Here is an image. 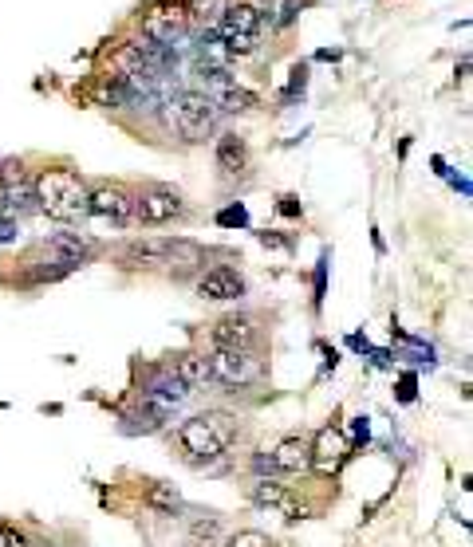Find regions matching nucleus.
<instances>
[{
    "instance_id": "obj_1",
    "label": "nucleus",
    "mask_w": 473,
    "mask_h": 547,
    "mask_svg": "<svg viewBox=\"0 0 473 547\" xmlns=\"http://www.w3.org/2000/svg\"><path fill=\"white\" fill-rule=\"evenodd\" d=\"M32 197H36V209L48 213L52 221L75 225V221L87 217V197H91V189L79 178V170L52 166V170H44V174L32 182Z\"/></svg>"
},
{
    "instance_id": "obj_2",
    "label": "nucleus",
    "mask_w": 473,
    "mask_h": 547,
    "mask_svg": "<svg viewBox=\"0 0 473 547\" xmlns=\"http://www.w3.org/2000/svg\"><path fill=\"white\" fill-rule=\"evenodd\" d=\"M233 441H237V418L221 414V410L194 414L190 422H182V429H178V445H182L186 461H194V465L217 461Z\"/></svg>"
},
{
    "instance_id": "obj_3",
    "label": "nucleus",
    "mask_w": 473,
    "mask_h": 547,
    "mask_svg": "<svg viewBox=\"0 0 473 547\" xmlns=\"http://www.w3.org/2000/svg\"><path fill=\"white\" fill-rule=\"evenodd\" d=\"M166 122L182 142H205L213 134L217 107L205 99L202 91H174L166 103Z\"/></svg>"
},
{
    "instance_id": "obj_4",
    "label": "nucleus",
    "mask_w": 473,
    "mask_h": 547,
    "mask_svg": "<svg viewBox=\"0 0 473 547\" xmlns=\"http://www.w3.org/2000/svg\"><path fill=\"white\" fill-rule=\"evenodd\" d=\"M261 28H265V16H261L257 4H229L225 16H221V24H217L229 60L233 56H253L257 44H261Z\"/></svg>"
},
{
    "instance_id": "obj_5",
    "label": "nucleus",
    "mask_w": 473,
    "mask_h": 547,
    "mask_svg": "<svg viewBox=\"0 0 473 547\" xmlns=\"http://www.w3.org/2000/svg\"><path fill=\"white\" fill-rule=\"evenodd\" d=\"M186 32H190V12L174 0L150 4L142 12V40H150L154 48H174L178 40H186Z\"/></svg>"
},
{
    "instance_id": "obj_6",
    "label": "nucleus",
    "mask_w": 473,
    "mask_h": 547,
    "mask_svg": "<svg viewBox=\"0 0 473 547\" xmlns=\"http://www.w3.org/2000/svg\"><path fill=\"white\" fill-rule=\"evenodd\" d=\"M205 363H209V378H217L225 386H253V382L265 378V363L253 351H225V347H217Z\"/></svg>"
},
{
    "instance_id": "obj_7",
    "label": "nucleus",
    "mask_w": 473,
    "mask_h": 547,
    "mask_svg": "<svg viewBox=\"0 0 473 547\" xmlns=\"http://www.w3.org/2000/svg\"><path fill=\"white\" fill-rule=\"evenodd\" d=\"M182 213H186V201L170 185H150L135 193V221L142 225H166V221H178Z\"/></svg>"
},
{
    "instance_id": "obj_8",
    "label": "nucleus",
    "mask_w": 473,
    "mask_h": 547,
    "mask_svg": "<svg viewBox=\"0 0 473 547\" xmlns=\"http://www.w3.org/2000/svg\"><path fill=\"white\" fill-rule=\"evenodd\" d=\"M351 445H347V433L339 426H324L312 441H308V469H316L320 477H336L347 461Z\"/></svg>"
},
{
    "instance_id": "obj_9",
    "label": "nucleus",
    "mask_w": 473,
    "mask_h": 547,
    "mask_svg": "<svg viewBox=\"0 0 473 547\" xmlns=\"http://www.w3.org/2000/svg\"><path fill=\"white\" fill-rule=\"evenodd\" d=\"M87 213L103 217V221H115V225H127V221H135V193L111 182L95 185L91 197H87Z\"/></svg>"
},
{
    "instance_id": "obj_10",
    "label": "nucleus",
    "mask_w": 473,
    "mask_h": 547,
    "mask_svg": "<svg viewBox=\"0 0 473 547\" xmlns=\"http://www.w3.org/2000/svg\"><path fill=\"white\" fill-rule=\"evenodd\" d=\"M198 296L209 304H229V300H241L245 296V276L229 264H213L205 268L202 280H198Z\"/></svg>"
},
{
    "instance_id": "obj_11",
    "label": "nucleus",
    "mask_w": 473,
    "mask_h": 547,
    "mask_svg": "<svg viewBox=\"0 0 473 547\" xmlns=\"http://www.w3.org/2000/svg\"><path fill=\"white\" fill-rule=\"evenodd\" d=\"M190 398V390L182 386V378L174 374V370H162V374H154V382L142 390V402L150 406V414H158V418H166V414H174L182 402Z\"/></svg>"
},
{
    "instance_id": "obj_12",
    "label": "nucleus",
    "mask_w": 473,
    "mask_h": 547,
    "mask_svg": "<svg viewBox=\"0 0 473 547\" xmlns=\"http://www.w3.org/2000/svg\"><path fill=\"white\" fill-rule=\"evenodd\" d=\"M249 496H253V504H261V508H272V512H280L284 520H304V504H300V496L292 492V488L276 485L269 477H261L257 485L249 488Z\"/></svg>"
},
{
    "instance_id": "obj_13",
    "label": "nucleus",
    "mask_w": 473,
    "mask_h": 547,
    "mask_svg": "<svg viewBox=\"0 0 473 547\" xmlns=\"http://www.w3.org/2000/svg\"><path fill=\"white\" fill-rule=\"evenodd\" d=\"M213 347H225V351H253L257 343V323L249 315H221L213 323Z\"/></svg>"
},
{
    "instance_id": "obj_14",
    "label": "nucleus",
    "mask_w": 473,
    "mask_h": 547,
    "mask_svg": "<svg viewBox=\"0 0 473 547\" xmlns=\"http://www.w3.org/2000/svg\"><path fill=\"white\" fill-rule=\"evenodd\" d=\"M40 248H44L48 256H56V264L68 268V272L95 256V244L87 241V237H79V233H56V237H48Z\"/></svg>"
},
{
    "instance_id": "obj_15",
    "label": "nucleus",
    "mask_w": 473,
    "mask_h": 547,
    "mask_svg": "<svg viewBox=\"0 0 473 547\" xmlns=\"http://www.w3.org/2000/svg\"><path fill=\"white\" fill-rule=\"evenodd\" d=\"M269 469H276V473H304L308 469V441L304 437H284L272 449Z\"/></svg>"
},
{
    "instance_id": "obj_16",
    "label": "nucleus",
    "mask_w": 473,
    "mask_h": 547,
    "mask_svg": "<svg viewBox=\"0 0 473 547\" xmlns=\"http://www.w3.org/2000/svg\"><path fill=\"white\" fill-rule=\"evenodd\" d=\"M217 166L225 178H241L249 170V146L237 134H221L217 138Z\"/></svg>"
},
{
    "instance_id": "obj_17",
    "label": "nucleus",
    "mask_w": 473,
    "mask_h": 547,
    "mask_svg": "<svg viewBox=\"0 0 473 547\" xmlns=\"http://www.w3.org/2000/svg\"><path fill=\"white\" fill-rule=\"evenodd\" d=\"M123 264L127 268H158V264H166V241H158V237L131 241L123 248Z\"/></svg>"
},
{
    "instance_id": "obj_18",
    "label": "nucleus",
    "mask_w": 473,
    "mask_h": 547,
    "mask_svg": "<svg viewBox=\"0 0 473 547\" xmlns=\"http://www.w3.org/2000/svg\"><path fill=\"white\" fill-rule=\"evenodd\" d=\"M166 264L178 276H190L205 264V252L194 241H166Z\"/></svg>"
},
{
    "instance_id": "obj_19",
    "label": "nucleus",
    "mask_w": 473,
    "mask_h": 547,
    "mask_svg": "<svg viewBox=\"0 0 473 547\" xmlns=\"http://www.w3.org/2000/svg\"><path fill=\"white\" fill-rule=\"evenodd\" d=\"M170 370L182 378V386H186V390L202 386L205 378H209V363H205V355H198V351H186V355H178Z\"/></svg>"
},
{
    "instance_id": "obj_20",
    "label": "nucleus",
    "mask_w": 473,
    "mask_h": 547,
    "mask_svg": "<svg viewBox=\"0 0 473 547\" xmlns=\"http://www.w3.org/2000/svg\"><path fill=\"white\" fill-rule=\"evenodd\" d=\"M146 504H150V508H158V512H178V508H182V496L174 492V485L150 481V488H146Z\"/></svg>"
},
{
    "instance_id": "obj_21",
    "label": "nucleus",
    "mask_w": 473,
    "mask_h": 547,
    "mask_svg": "<svg viewBox=\"0 0 473 547\" xmlns=\"http://www.w3.org/2000/svg\"><path fill=\"white\" fill-rule=\"evenodd\" d=\"M233 0H190V16H198L205 24H221V16H225V8H229Z\"/></svg>"
},
{
    "instance_id": "obj_22",
    "label": "nucleus",
    "mask_w": 473,
    "mask_h": 547,
    "mask_svg": "<svg viewBox=\"0 0 473 547\" xmlns=\"http://www.w3.org/2000/svg\"><path fill=\"white\" fill-rule=\"evenodd\" d=\"M225 547H276L265 532H237Z\"/></svg>"
},
{
    "instance_id": "obj_23",
    "label": "nucleus",
    "mask_w": 473,
    "mask_h": 547,
    "mask_svg": "<svg viewBox=\"0 0 473 547\" xmlns=\"http://www.w3.org/2000/svg\"><path fill=\"white\" fill-rule=\"evenodd\" d=\"M217 225H225V229H233V225L245 229V225H249V209H245V205H233V209H225V213L217 217Z\"/></svg>"
},
{
    "instance_id": "obj_24",
    "label": "nucleus",
    "mask_w": 473,
    "mask_h": 547,
    "mask_svg": "<svg viewBox=\"0 0 473 547\" xmlns=\"http://www.w3.org/2000/svg\"><path fill=\"white\" fill-rule=\"evenodd\" d=\"M0 547H32V540L20 528H12V524L0 520Z\"/></svg>"
},
{
    "instance_id": "obj_25",
    "label": "nucleus",
    "mask_w": 473,
    "mask_h": 547,
    "mask_svg": "<svg viewBox=\"0 0 473 547\" xmlns=\"http://www.w3.org/2000/svg\"><path fill=\"white\" fill-rule=\"evenodd\" d=\"M213 540V536H221V524H217V520H198V524H194V540Z\"/></svg>"
},
{
    "instance_id": "obj_26",
    "label": "nucleus",
    "mask_w": 473,
    "mask_h": 547,
    "mask_svg": "<svg viewBox=\"0 0 473 547\" xmlns=\"http://www.w3.org/2000/svg\"><path fill=\"white\" fill-rule=\"evenodd\" d=\"M8 209H12V205H8V185L0 178V217H8Z\"/></svg>"
}]
</instances>
